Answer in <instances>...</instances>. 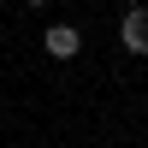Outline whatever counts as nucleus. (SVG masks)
<instances>
[{
  "label": "nucleus",
  "instance_id": "f257e3e1",
  "mask_svg": "<svg viewBox=\"0 0 148 148\" xmlns=\"http://www.w3.org/2000/svg\"><path fill=\"white\" fill-rule=\"evenodd\" d=\"M119 42H125V53H142V59H148V6H130V12H125Z\"/></svg>",
  "mask_w": 148,
  "mask_h": 148
},
{
  "label": "nucleus",
  "instance_id": "f03ea898",
  "mask_svg": "<svg viewBox=\"0 0 148 148\" xmlns=\"http://www.w3.org/2000/svg\"><path fill=\"white\" fill-rule=\"evenodd\" d=\"M42 47H47V59H77V47H83V36L71 30V24H47V36H42Z\"/></svg>",
  "mask_w": 148,
  "mask_h": 148
},
{
  "label": "nucleus",
  "instance_id": "7ed1b4c3",
  "mask_svg": "<svg viewBox=\"0 0 148 148\" xmlns=\"http://www.w3.org/2000/svg\"><path fill=\"white\" fill-rule=\"evenodd\" d=\"M24 6H47V0H24Z\"/></svg>",
  "mask_w": 148,
  "mask_h": 148
}]
</instances>
